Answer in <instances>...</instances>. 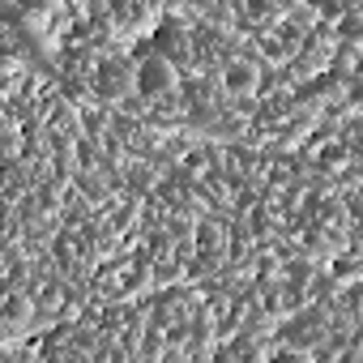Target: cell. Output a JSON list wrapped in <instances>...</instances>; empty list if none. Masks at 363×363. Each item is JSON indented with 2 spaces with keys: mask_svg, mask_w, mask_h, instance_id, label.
Returning a JSON list of instances; mask_svg holds the SVG:
<instances>
[{
  "mask_svg": "<svg viewBox=\"0 0 363 363\" xmlns=\"http://www.w3.org/2000/svg\"><path fill=\"white\" fill-rule=\"evenodd\" d=\"M5 316H26V299L9 295V299H5Z\"/></svg>",
  "mask_w": 363,
  "mask_h": 363,
  "instance_id": "obj_3",
  "label": "cell"
},
{
  "mask_svg": "<svg viewBox=\"0 0 363 363\" xmlns=\"http://www.w3.org/2000/svg\"><path fill=\"white\" fill-rule=\"evenodd\" d=\"M257 82H261V73H257L248 60H231V65L223 69V86H227L231 94H248V90H257Z\"/></svg>",
  "mask_w": 363,
  "mask_h": 363,
  "instance_id": "obj_2",
  "label": "cell"
},
{
  "mask_svg": "<svg viewBox=\"0 0 363 363\" xmlns=\"http://www.w3.org/2000/svg\"><path fill=\"white\" fill-rule=\"evenodd\" d=\"M171 86H175V73H171V65H167L162 56L141 60V69H137V90H141V94H162V90H171Z\"/></svg>",
  "mask_w": 363,
  "mask_h": 363,
  "instance_id": "obj_1",
  "label": "cell"
}]
</instances>
